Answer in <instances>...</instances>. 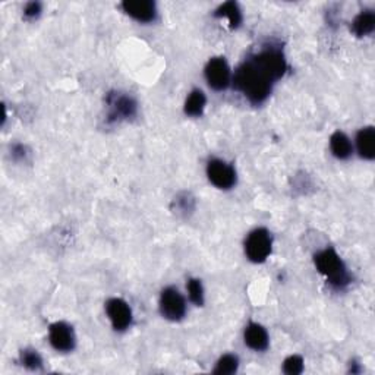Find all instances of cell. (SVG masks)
Returning <instances> with one entry per match:
<instances>
[{
  "label": "cell",
  "mask_w": 375,
  "mask_h": 375,
  "mask_svg": "<svg viewBox=\"0 0 375 375\" xmlns=\"http://www.w3.org/2000/svg\"><path fill=\"white\" fill-rule=\"evenodd\" d=\"M285 75L283 65L275 54L258 52L248 58L235 71V89L242 93L253 105H261L271 94L272 85Z\"/></svg>",
  "instance_id": "6da1fadb"
},
{
  "label": "cell",
  "mask_w": 375,
  "mask_h": 375,
  "mask_svg": "<svg viewBox=\"0 0 375 375\" xmlns=\"http://www.w3.org/2000/svg\"><path fill=\"white\" fill-rule=\"evenodd\" d=\"M314 263L317 270L325 277L327 283L334 289H345L350 283V275L343 263V259L333 248L323 249L314 257Z\"/></svg>",
  "instance_id": "7a4b0ae2"
},
{
  "label": "cell",
  "mask_w": 375,
  "mask_h": 375,
  "mask_svg": "<svg viewBox=\"0 0 375 375\" xmlns=\"http://www.w3.org/2000/svg\"><path fill=\"white\" fill-rule=\"evenodd\" d=\"M272 237L266 227H258L248 235L245 241V254L249 261L261 264L271 255Z\"/></svg>",
  "instance_id": "3957f363"
},
{
  "label": "cell",
  "mask_w": 375,
  "mask_h": 375,
  "mask_svg": "<svg viewBox=\"0 0 375 375\" xmlns=\"http://www.w3.org/2000/svg\"><path fill=\"white\" fill-rule=\"evenodd\" d=\"M160 312L170 321H179L186 314V302L176 288H166L160 294Z\"/></svg>",
  "instance_id": "277c9868"
},
{
  "label": "cell",
  "mask_w": 375,
  "mask_h": 375,
  "mask_svg": "<svg viewBox=\"0 0 375 375\" xmlns=\"http://www.w3.org/2000/svg\"><path fill=\"white\" fill-rule=\"evenodd\" d=\"M204 75H206L207 84L215 91H223L232 84L231 66L224 58L210 59L204 69Z\"/></svg>",
  "instance_id": "5b68a950"
},
{
  "label": "cell",
  "mask_w": 375,
  "mask_h": 375,
  "mask_svg": "<svg viewBox=\"0 0 375 375\" xmlns=\"http://www.w3.org/2000/svg\"><path fill=\"white\" fill-rule=\"evenodd\" d=\"M107 106H109V122H118L123 119H131L136 115L138 110V105L136 101L127 94L120 93H110L107 96Z\"/></svg>",
  "instance_id": "8992f818"
},
{
  "label": "cell",
  "mask_w": 375,
  "mask_h": 375,
  "mask_svg": "<svg viewBox=\"0 0 375 375\" xmlns=\"http://www.w3.org/2000/svg\"><path fill=\"white\" fill-rule=\"evenodd\" d=\"M207 176L219 189H231L236 185V170L232 164L220 158H211L207 164Z\"/></svg>",
  "instance_id": "52a82bcc"
},
{
  "label": "cell",
  "mask_w": 375,
  "mask_h": 375,
  "mask_svg": "<svg viewBox=\"0 0 375 375\" xmlns=\"http://www.w3.org/2000/svg\"><path fill=\"white\" fill-rule=\"evenodd\" d=\"M106 312L116 332H125L131 327L133 317L128 302H125L120 298H111L106 303Z\"/></svg>",
  "instance_id": "ba28073f"
},
{
  "label": "cell",
  "mask_w": 375,
  "mask_h": 375,
  "mask_svg": "<svg viewBox=\"0 0 375 375\" xmlns=\"http://www.w3.org/2000/svg\"><path fill=\"white\" fill-rule=\"evenodd\" d=\"M49 342L58 352H71L75 349L76 337L74 328L63 321L53 323L49 328Z\"/></svg>",
  "instance_id": "9c48e42d"
},
{
  "label": "cell",
  "mask_w": 375,
  "mask_h": 375,
  "mask_svg": "<svg viewBox=\"0 0 375 375\" xmlns=\"http://www.w3.org/2000/svg\"><path fill=\"white\" fill-rule=\"evenodd\" d=\"M120 8L125 14L144 24L157 19V6L153 0H125Z\"/></svg>",
  "instance_id": "30bf717a"
},
{
  "label": "cell",
  "mask_w": 375,
  "mask_h": 375,
  "mask_svg": "<svg viewBox=\"0 0 375 375\" xmlns=\"http://www.w3.org/2000/svg\"><path fill=\"white\" fill-rule=\"evenodd\" d=\"M245 345L255 352H264L268 349L270 337L266 328L258 323H249L244 333Z\"/></svg>",
  "instance_id": "8fae6325"
},
{
  "label": "cell",
  "mask_w": 375,
  "mask_h": 375,
  "mask_svg": "<svg viewBox=\"0 0 375 375\" xmlns=\"http://www.w3.org/2000/svg\"><path fill=\"white\" fill-rule=\"evenodd\" d=\"M356 149L362 158L374 160L375 157V129L374 127L362 128L356 133Z\"/></svg>",
  "instance_id": "7c38bea8"
},
{
  "label": "cell",
  "mask_w": 375,
  "mask_h": 375,
  "mask_svg": "<svg viewBox=\"0 0 375 375\" xmlns=\"http://www.w3.org/2000/svg\"><path fill=\"white\" fill-rule=\"evenodd\" d=\"M214 17L215 18H226L227 22H229V28L236 30L239 28L242 24V10L236 2H226L220 5L217 9L214 10Z\"/></svg>",
  "instance_id": "4fadbf2b"
},
{
  "label": "cell",
  "mask_w": 375,
  "mask_h": 375,
  "mask_svg": "<svg viewBox=\"0 0 375 375\" xmlns=\"http://www.w3.org/2000/svg\"><path fill=\"white\" fill-rule=\"evenodd\" d=\"M330 150L334 157L340 158V160H346L354 153V145L346 133L336 131L330 138Z\"/></svg>",
  "instance_id": "5bb4252c"
},
{
  "label": "cell",
  "mask_w": 375,
  "mask_h": 375,
  "mask_svg": "<svg viewBox=\"0 0 375 375\" xmlns=\"http://www.w3.org/2000/svg\"><path fill=\"white\" fill-rule=\"evenodd\" d=\"M375 30V14L371 9L362 10L359 15L355 17L352 22V31L358 37H365Z\"/></svg>",
  "instance_id": "9a60e30c"
},
{
  "label": "cell",
  "mask_w": 375,
  "mask_h": 375,
  "mask_svg": "<svg viewBox=\"0 0 375 375\" xmlns=\"http://www.w3.org/2000/svg\"><path fill=\"white\" fill-rule=\"evenodd\" d=\"M207 105V97L202 93V89H192L191 94L188 96L185 101V113L191 118H200L202 116L204 110H206Z\"/></svg>",
  "instance_id": "2e32d148"
},
{
  "label": "cell",
  "mask_w": 375,
  "mask_h": 375,
  "mask_svg": "<svg viewBox=\"0 0 375 375\" xmlns=\"http://www.w3.org/2000/svg\"><path fill=\"white\" fill-rule=\"evenodd\" d=\"M237 368H239V359H237L236 355L227 354L217 361L213 372L217 375H231V374H235Z\"/></svg>",
  "instance_id": "e0dca14e"
},
{
  "label": "cell",
  "mask_w": 375,
  "mask_h": 375,
  "mask_svg": "<svg viewBox=\"0 0 375 375\" xmlns=\"http://www.w3.org/2000/svg\"><path fill=\"white\" fill-rule=\"evenodd\" d=\"M21 363L31 371H37L43 367V359L37 350L25 349L21 352Z\"/></svg>",
  "instance_id": "ac0fdd59"
},
{
  "label": "cell",
  "mask_w": 375,
  "mask_h": 375,
  "mask_svg": "<svg viewBox=\"0 0 375 375\" xmlns=\"http://www.w3.org/2000/svg\"><path fill=\"white\" fill-rule=\"evenodd\" d=\"M186 289H188V294H189L191 302L195 303L197 306H202L204 305V288H202L201 280L189 279Z\"/></svg>",
  "instance_id": "d6986e66"
},
{
  "label": "cell",
  "mask_w": 375,
  "mask_h": 375,
  "mask_svg": "<svg viewBox=\"0 0 375 375\" xmlns=\"http://www.w3.org/2000/svg\"><path fill=\"white\" fill-rule=\"evenodd\" d=\"M283 371L289 375H298L303 371V359L299 355H292L283 362Z\"/></svg>",
  "instance_id": "ffe728a7"
},
{
  "label": "cell",
  "mask_w": 375,
  "mask_h": 375,
  "mask_svg": "<svg viewBox=\"0 0 375 375\" xmlns=\"http://www.w3.org/2000/svg\"><path fill=\"white\" fill-rule=\"evenodd\" d=\"M43 12V5L40 2H30L24 8V15L28 19H36Z\"/></svg>",
  "instance_id": "44dd1931"
}]
</instances>
